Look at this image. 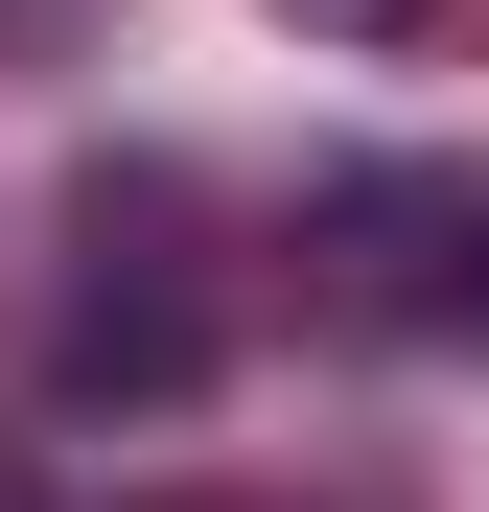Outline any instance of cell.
<instances>
[{
  "label": "cell",
  "instance_id": "cell-1",
  "mask_svg": "<svg viewBox=\"0 0 489 512\" xmlns=\"http://www.w3.org/2000/svg\"><path fill=\"white\" fill-rule=\"evenodd\" d=\"M326 303L396 326V350H489V163H350V187L303 210Z\"/></svg>",
  "mask_w": 489,
  "mask_h": 512
},
{
  "label": "cell",
  "instance_id": "cell-2",
  "mask_svg": "<svg viewBox=\"0 0 489 512\" xmlns=\"http://www.w3.org/2000/svg\"><path fill=\"white\" fill-rule=\"evenodd\" d=\"M280 24H326V47H396V24H420V0H280Z\"/></svg>",
  "mask_w": 489,
  "mask_h": 512
},
{
  "label": "cell",
  "instance_id": "cell-3",
  "mask_svg": "<svg viewBox=\"0 0 489 512\" xmlns=\"http://www.w3.org/2000/svg\"><path fill=\"white\" fill-rule=\"evenodd\" d=\"M0 512H24V466H0Z\"/></svg>",
  "mask_w": 489,
  "mask_h": 512
}]
</instances>
